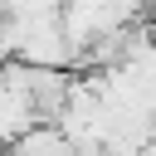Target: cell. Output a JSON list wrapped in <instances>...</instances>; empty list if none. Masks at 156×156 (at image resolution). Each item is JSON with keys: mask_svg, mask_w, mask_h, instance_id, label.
<instances>
[{"mask_svg": "<svg viewBox=\"0 0 156 156\" xmlns=\"http://www.w3.org/2000/svg\"><path fill=\"white\" fill-rule=\"evenodd\" d=\"M63 151H68V136H63L58 122H49V117L29 122L24 132H15V136L5 141V156H63Z\"/></svg>", "mask_w": 156, "mask_h": 156, "instance_id": "obj_1", "label": "cell"}, {"mask_svg": "<svg viewBox=\"0 0 156 156\" xmlns=\"http://www.w3.org/2000/svg\"><path fill=\"white\" fill-rule=\"evenodd\" d=\"M29 122H39V117H34V107H29V98H24V93H15L10 83H0V146H5L15 132H24Z\"/></svg>", "mask_w": 156, "mask_h": 156, "instance_id": "obj_2", "label": "cell"}]
</instances>
